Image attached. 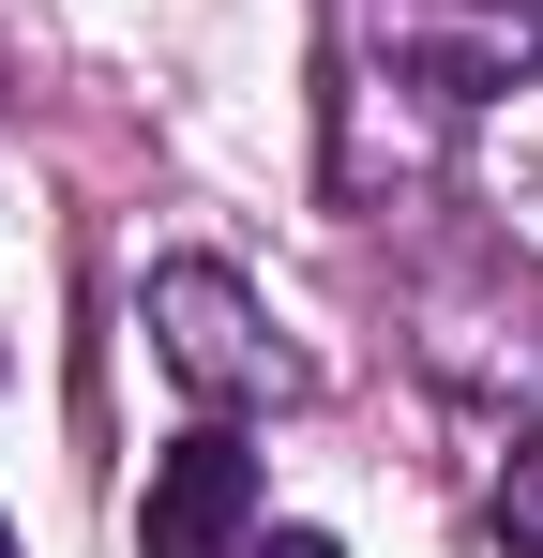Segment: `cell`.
<instances>
[{"mask_svg":"<svg viewBox=\"0 0 543 558\" xmlns=\"http://www.w3.org/2000/svg\"><path fill=\"white\" fill-rule=\"evenodd\" d=\"M152 348H167V377H181V392H212V408L287 392V348L257 332L242 272H212V257H167V272H152Z\"/></svg>","mask_w":543,"mask_h":558,"instance_id":"1","label":"cell"},{"mask_svg":"<svg viewBox=\"0 0 543 558\" xmlns=\"http://www.w3.org/2000/svg\"><path fill=\"white\" fill-rule=\"evenodd\" d=\"M242 529H257V453H242V423L167 438L152 483H136V558H227Z\"/></svg>","mask_w":543,"mask_h":558,"instance_id":"2","label":"cell"},{"mask_svg":"<svg viewBox=\"0 0 543 558\" xmlns=\"http://www.w3.org/2000/svg\"><path fill=\"white\" fill-rule=\"evenodd\" d=\"M498 529H514V558H543V438L498 468Z\"/></svg>","mask_w":543,"mask_h":558,"instance_id":"3","label":"cell"},{"mask_svg":"<svg viewBox=\"0 0 543 558\" xmlns=\"http://www.w3.org/2000/svg\"><path fill=\"white\" fill-rule=\"evenodd\" d=\"M227 558H348V544H333V529H272V544H257V529H242V544H227Z\"/></svg>","mask_w":543,"mask_h":558,"instance_id":"4","label":"cell"},{"mask_svg":"<svg viewBox=\"0 0 543 558\" xmlns=\"http://www.w3.org/2000/svg\"><path fill=\"white\" fill-rule=\"evenodd\" d=\"M0 558H15V529H0Z\"/></svg>","mask_w":543,"mask_h":558,"instance_id":"5","label":"cell"}]
</instances>
